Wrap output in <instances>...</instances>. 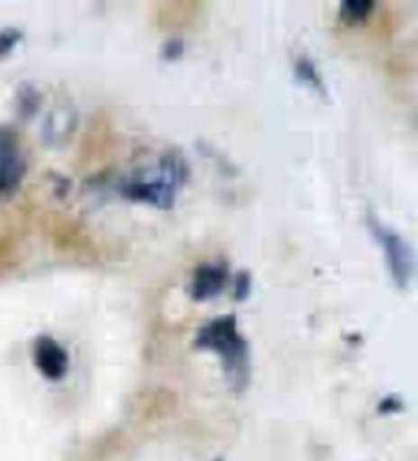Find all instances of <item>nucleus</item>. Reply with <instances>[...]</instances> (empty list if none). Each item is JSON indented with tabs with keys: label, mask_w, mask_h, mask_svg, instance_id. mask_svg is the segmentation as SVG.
<instances>
[{
	"label": "nucleus",
	"mask_w": 418,
	"mask_h": 461,
	"mask_svg": "<svg viewBox=\"0 0 418 461\" xmlns=\"http://www.w3.org/2000/svg\"><path fill=\"white\" fill-rule=\"evenodd\" d=\"M190 178V167L180 151H166L159 159L158 174L135 176L119 184V194L131 203L150 204L153 209H174L177 192Z\"/></svg>",
	"instance_id": "obj_1"
},
{
	"label": "nucleus",
	"mask_w": 418,
	"mask_h": 461,
	"mask_svg": "<svg viewBox=\"0 0 418 461\" xmlns=\"http://www.w3.org/2000/svg\"><path fill=\"white\" fill-rule=\"evenodd\" d=\"M195 345L221 357L231 388L241 392L250 382V348L239 331L235 314H224L208 321L198 329Z\"/></svg>",
	"instance_id": "obj_2"
},
{
	"label": "nucleus",
	"mask_w": 418,
	"mask_h": 461,
	"mask_svg": "<svg viewBox=\"0 0 418 461\" xmlns=\"http://www.w3.org/2000/svg\"><path fill=\"white\" fill-rule=\"evenodd\" d=\"M368 230L374 241L382 248L390 278L398 288H408L414 276V251L396 229L379 221L374 212L368 214Z\"/></svg>",
	"instance_id": "obj_3"
},
{
	"label": "nucleus",
	"mask_w": 418,
	"mask_h": 461,
	"mask_svg": "<svg viewBox=\"0 0 418 461\" xmlns=\"http://www.w3.org/2000/svg\"><path fill=\"white\" fill-rule=\"evenodd\" d=\"M27 176V156L13 127H0V201H9L21 190Z\"/></svg>",
	"instance_id": "obj_4"
},
{
	"label": "nucleus",
	"mask_w": 418,
	"mask_h": 461,
	"mask_svg": "<svg viewBox=\"0 0 418 461\" xmlns=\"http://www.w3.org/2000/svg\"><path fill=\"white\" fill-rule=\"evenodd\" d=\"M231 278V267L227 259H214L196 266L188 284V296L195 303L213 301L227 288Z\"/></svg>",
	"instance_id": "obj_5"
},
{
	"label": "nucleus",
	"mask_w": 418,
	"mask_h": 461,
	"mask_svg": "<svg viewBox=\"0 0 418 461\" xmlns=\"http://www.w3.org/2000/svg\"><path fill=\"white\" fill-rule=\"evenodd\" d=\"M33 361L43 378H48L51 382L64 380L69 370V356L64 349V345H59L48 335H43L35 341Z\"/></svg>",
	"instance_id": "obj_6"
},
{
	"label": "nucleus",
	"mask_w": 418,
	"mask_h": 461,
	"mask_svg": "<svg viewBox=\"0 0 418 461\" xmlns=\"http://www.w3.org/2000/svg\"><path fill=\"white\" fill-rule=\"evenodd\" d=\"M294 80H296L300 86L311 88L319 96L327 98V86H324L321 70L308 56H300L296 59V64H294Z\"/></svg>",
	"instance_id": "obj_7"
},
{
	"label": "nucleus",
	"mask_w": 418,
	"mask_h": 461,
	"mask_svg": "<svg viewBox=\"0 0 418 461\" xmlns=\"http://www.w3.org/2000/svg\"><path fill=\"white\" fill-rule=\"evenodd\" d=\"M374 9V0H345V3H341L339 19L345 25H361V23H366L371 17Z\"/></svg>",
	"instance_id": "obj_8"
},
{
	"label": "nucleus",
	"mask_w": 418,
	"mask_h": 461,
	"mask_svg": "<svg viewBox=\"0 0 418 461\" xmlns=\"http://www.w3.org/2000/svg\"><path fill=\"white\" fill-rule=\"evenodd\" d=\"M17 103H19L21 117H27L29 119V117H33L37 109H40L41 96H40V92L35 90L33 84H21Z\"/></svg>",
	"instance_id": "obj_9"
},
{
	"label": "nucleus",
	"mask_w": 418,
	"mask_h": 461,
	"mask_svg": "<svg viewBox=\"0 0 418 461\" xmlns=\"http://www.w3.org/2000/svg\"><path fill=\"white\" fill-rule=\"evenodd\" d=\"M21 41H23V31L19 27L0 29V59L9 58Z\"/></svg>",
	"instance_id": "obj_10"
},
{
	"label": "nucleus",
	"mask_w": 418,
	"mask_h": 461,
	"mask_svg": "<svg viewBox=\"0 0 418 461\" xmlns=\"http://www.w3.org/2000/svg\"><path fill=\"white\" fill-rule=\"evenodd\" d=\"M186 53V41L182 37H169L161 48V59L166 61H180Z\"/></svg>",
	"instance_id": "obj_11"
},
{
	"label": "nucleus",
	"mask_w": 418,
	"mask_h": 461,
	"mask_svg": "<svg viewBox=\"0 0 418 461\" xmlns=\"http://www.w3.org/2000/svg\"><path fill=\"white\" fill-rule=\"evenodd\" d=\"M251 290H253L251 272H247V270L239 272L237 278H235V290H233L235 301H239V303L247 301V298H250V294H251Z\"/></svg>",
	"instance_id": "obj_12"
},
{
	"label": "nucleus",
	"mask_w": 418,
	"mask_h": 461,
	"mask_svg": "<svg viewBox=\"0 0 418 461\" xmlns=\"http://www.w3.org/2000/svg\"><path fill=\"white\" fill-rule=\"evenodd\" d=\"M402 404L394 401V398H386V401L379 404V411L382 412H392V411H400Z\"/></svg>",
	"instance_id": "obj_13"
}]
</instances>
